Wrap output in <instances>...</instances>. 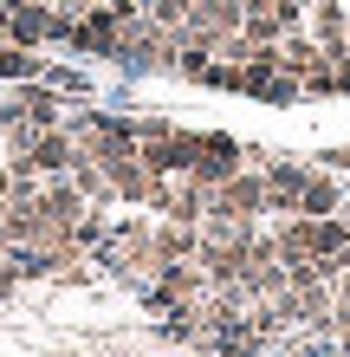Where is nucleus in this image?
Here are the masks:
<instances>
[{
	"label": "nucleus",
	"mask_w": 350,
	"mask_h": 357,
	"mask_svg": "<svg viewBox=\"0 0 350 357\" xmlns=\"http://www.w3.org/2000/svg\"><path fill=\"white\" fill-rule=\"evenodd\" d=\"M240 0H195V7H189V26L195 33H208V39H234L240 33Z\"/></svg>",
	"instance_id": "5"
},
{
	"label": "nucleus",
	"mask_w": 350,
	"mask_h": 357,
	"mask_svg": "<svg viewBox=\"0 0 350 357\" xmlns=\"http://www.w3.org/2000/svg\"><path fill=\"white\" fill-rule=\"evenodd\" d=\"M208 208H214V188H201L195 176H182V182H169V195H162L156 215H169L182 227H201V221H208Z\"/></svg>",
	"instance_id": "3"
},
{
	"label": "nucleus",
	"mask_w": 350,
	"mask_h": 357,
	"mask_svg": "<svg viewBox=\"0 0 350 357\" xmlns=\"http://www.w3.org/2000/svg\"><path fill=\"white\" fill-rule=\"evenodd\" d=\"M246 241H201V273H208V286H240L246 280Z\"/></svg>",
	"instance_id": "4"
},
{
	"label": "nucleus",
	"mask_w": 350,
	"mask_h": 357,
	"mask_svg": "<svg viewBox=\"0 0 350 357\" xmlns=\"http://www.w3.org/2000/svg\"><path fill=\"white\" fill-rule=\"evenodd\" d=\"M46 85H52V91H65V98H91V78H85V72H72V66L46 72Z\"/></svg>",
	"instance_id": "12"
},
{
	"label": "nucleus",
	"mask_w": 350,
	"mask_h": 357,
	"mask_svg": "<svg viewBox=\"0 0 350 357\" xmlns=\"http://www.w3.org/2000/svg\"><path fill=\"white\" fill-rule=\"evenodd\" d=\"M312 33H318V46H344V33H350L344 7H331V0H312Z\"/></svg>",
	"instance_id": "9"
},
{
	"label": "nucleus",
	"mask_w": 350,
	"mask_h": 357,
	"mask_svg": "<svg viewBox=\"0 0 350 357\" xmlns=\"http://www.w3.org/2000/svg\"><path fill=\"white\" fill-rule=\"evenodd\" d=\"M318 162H324V169H331V176H350V143H344V150H324Z\"/></svg>",
	"instance_id": "14"
},
{
	"label": "nucleus",
	"mask_w": 350,
	"mask_h": 357,
	"mask_svg": "<svg viewBox=\"0 0 350 357\" xmlns=\"http://www.w3.org/2000/svg\"><path fill=\"white\" fill-rule=\"evenodd\" d=\"M189 7H195V0H150V26L182 33V26H189Z\"/></svg>",
	"instance_id": "10"
},
{
	"label": "nucleus",
	"mask_w": 350,
	"mask_h": 357,
	"mask_svg": "<svg viewBox=\"0 0 350 357\" xmlns=\"http://www.w3.org/2000/svg\"><path fill=\"white\" fill-rule=\"evenodd\" d=\"M260 182H266V215H299V195L312 182V169L305 162H266Z\"/></svg>",
	"instance_id": "2"
},
{
	"label": "nucleus",
	"mask_w": 350,
	"mask_h": 357,
	"mask_svg": "<svg viewBox=\"0 0 350 357\" xmlns=\"http://www.w3.org/2000/svg\"><path fill=\"white\" fill-rule=\"evenodd\" d=\"M305 7H312V0H273V13H279L285 33H299V13H305Z\"/></svg>",
	"instance_id": "13"
},
{
	"label": "nucleus",
	"mask_w": 350,
	"mask_h": 357,
	"mask_svg": "<svg viewBox=\"0 0 350 357\" xmlns=\"http://www.w3.org/2000/svg\"><path fill=\"white\" fill-rule=\"evenodd\" d=\"M208 215H228V221H260L266 215V182H260V169H240V176H228L214 188V208Z\"/></svg>",
	"instance_id": "1"
},
{
	"label": "nucleus",
	"mask_w": 350,
	"mask_h": 357,
	"mask_svg": "<svg viewBox=\"0 0 350 357\" xmlns=\"http://www.w3.org/2000/svg\"><path fill=\"white\" fill-rule=\"evenodd\" d=\"M156 254H162V266L169 260H201V227H182V221L156 227Z\"/></svg>",
	"instance_id": "8"
},
{
	"label": "nucleus",
	"mask_w": 350,
	"mask_h": 357,
	"mask_svg": "<svg viewBox=\"0 0 350 357\" xmlns=\"http://www.w3.org/2000/svg\"><path fill=\"white\" fill-rule=\"evenodd\" d=\"M33 72H39L33 46H0V78H33Z\"/></svg>",
	"instance_id": "11"
},
{
	"label": "nucleus",
	"mask_w": 350,
	"mask_h": 357,
	"mask_svg": "<svg viewBox=\"0 0 350 357\" xmlns=\"http://www.w3.org/2000/svg\"><path fill=\"white\" fill-rule=\"evenodd\" d=\"M344 46H350V33H344Z\"/></svg>",
	"instance_id": "15"
},
{
	"label": "nucleus",
	"mask_w": 350,
	"mask_h": 357,
	"mask_svg": "<svg viewBox=\"0 0 350 357\" xmlns=\"http://www.w3.org/2000/svg\"><path fill=\"white\" fill-rule=\"evenodd\" d=\"M299 215H312V221L344 215V182L331 169H312V182H305V195H299Z\"/></svg>",
	"instance_id": "6"
},
{
	"label": "nucleus",
	"mask_w": 350,
	"mask_h": 357,
	"mask_svg": "<svg viewBox=\"0 0 350 357\" xmlns=\"http://www.w3.org/2000/svg\"><path fill=\"white\" fill-rule=\"evenodd\" d=\"M19 117L33 123V130H58V91L52 85H26L19 91V104H13Z\"/></svg>",
	"instance_id": "7"
}]
</instances>
